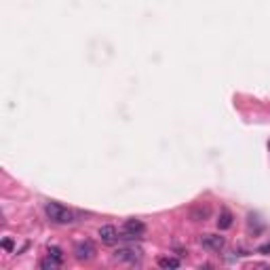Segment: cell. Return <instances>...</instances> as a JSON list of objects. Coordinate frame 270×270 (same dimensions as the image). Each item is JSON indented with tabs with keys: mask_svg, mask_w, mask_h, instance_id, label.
I'll list each match as a JSON object with an SVG mask.
<instances>
[{
	"mask_svg": "<svg viewBox=\"0 0 270 270\" xmlns=\"http://www.w3.org/2000/svg\"><path fill=\"white\" fill-rule=\"evenodd\" d=\"M45 213H47V218L55 224H72L76 222V213L72 209H68L59 203H55V201H49L45 205Z\"/></svg>",
	"mask_w": 270,
	"mask_h": 270,
	"instance_id": "1",
	"label": "cell"
},
{
	"mask_svg": "<svg viewBox=\"0 0 270 270\" xmlns=\"http://www.w3.org/2000/svg\"><path fill=\"white\" fill-rule=\"evenodd\" d=\"M146 234V224L141 222V220H127L123 224V234L121 238H139V236H144Z\"/></svg>",
	"mask_w": 270,
	"mask_h": 270,
	"instance_id": "2",
	"label": "cell"
},
{
	"mask_svg": "<svg viewBox=\"0 0 270 270\" xmlns=\"http://www.w3.org/2000/svg\"><path fill=\"white\" fill-rule=\"evenodd\" d=\"M95 253H97V249H95V245L91 243L89 238H82V241H78V243L74 245V255H76L78 262H89V260H93Z\"/></svg>",
	"mask_w": 270,
	"mask_h": 270,
	"instance_id": "3",
	"label": "cell"
},
{
	"mask_svg": "<svg viewBox=\"0 0 270 270\" xmlns=\"http://www.w3.org/2000/svg\"><path fill=\"white\" fill-rule=\"evenodd\" d=\"M114 258H116L118 262L135 264V262H139V258H141V251L135 249V247H118V249L114 251Z\"/></svg>",
	"mask_w": 270,
	"mask_h": 270,
	"instance_id": "4",
	"label": "cell"
},
{
	"mask_svg": "<svg viewBox=\"0 0 270 270\" xmlns=\"http://www.w3.org/2000/svg\"><path fill=\"white\" fill-rule=\"evenodd\" d=\"M201 245L207 251H222L224 245H226V238L220 236V234H203L201 236Z\"/></svg>",
	"mask_w": 270,
	"mask_h": 270,
	"instance_id": "5",
	"label": "cell"
},
{
	"mask_svg": "<svg viewBox=\"0 0 270 270\" xmlns=\"http://www.w3.org/2000/svg\"><path fill=\"white\" fill-rule=\"evenodd\" d=\"M99 238H102V243H106V245H116L121 234H118V230L114 228V226L106 224V226H102V228H99Z\"/></svg>",
	"mask_w": 270,
	"mask_h": 270,
	"instance_id": "6",
	"label": "cell"
},
{
	"mask_svg": "<svg viewBox=\"0 0 270 270\" xmlns=\"http://www.w3.org/2000/svg\"><path fill=\"white\" fill-rule=\"evenodd\" d=\"M211 216V207L209 205H196L190 209V220L192 222H205Z\"/></svg>",
	"mask_w": 270,
	"mask_h": 270,
	"instance_id": "7",
	"label": "cell"
},
{
	"mask_svg": "<svg viewBox=\"0 0 270 270\" xmlns=\"http://www.w3.org/2000/svg\"><path fill=\"white\" fill-rule=\"evenodd\" d=\"M232 213L228 209H220V216H218V228L220 230H228L232 226Z\"/></svg>",
	"mask_w": 270,
	"mask_h": 270,
	"instance_id": "8",
	"label": "cell"
},
{
	"mask_svg": "<svg viewBox=\"0 0 270 270\" xmlns=\"http://www.w3.org/2000/svg\"><path fill=\"white\" fill-rule=\"evenodd\" d=\"M179 260L177 258H173V255H163V258H159V266L161 268H165V270H169V268H179Z\"/></svg>",
	"mask_w": 270,
	"mask_h": 270,
	"instance_id": "9",
	"label": "cell"
},
{
	"mask_svg": "<svg viewBox=\"0 0 270 270\" xmlns=\"http://www.w3.org/2000/svg\"><path fill=\"white\" fill-rule=\"evenodd\" d=\"M57 266H62V262H57V260H53V258H51V255H49V258H47V260H42V262H40V268H51V270H53V268H57Z\"/></svg>",
	"mask_w": 270,
	"mask_h": 270,
	"instance_id": "10",
	"label": "cell"
},
{
	"mask_svg": "<svg viewBox=\"0 0 270 270\" xmlns=\"http://www.w3.org/2000/svg\"><path fill=\"white\" fill-rule=\"evenodd\" d=\"M49 255L53 260H57V262H64V251L59 247H49Z\"/></svg>",
	"mask_w": 270,
	"mask_h": 270,
	"instance_id": "11",
	"label": "cell"
},
{
	"mask_svg": "<svg viewBox=\"0 0 270 270\" xmlns=\"http://www.w3.org/2000/svg\"><path fill=\"white\" fill-rule=\"evenodd\" d=\"M258 253H262V255H270V243L260 245V247H258Z\"/></svg>",
	"mask_w": 270,
	"mask_h": 270,
	"instance_id": "12",
	"label": "cell"
},
{
	"mask_svg": "<svg viewBox=\"0 0 270 270\" xmlns=\"http://www.w3.org/2000/svg\"><path fill=\"white\" fill-rule=\"evenodd\" d=\"M3 247H5L7 251H11V249H13V241H11V238H5V241H3Z\"/></svg>",
	"mask_w": 270,
	"mask_h": 270,
	"instance_id": "13",
	"label": "cell"
}]
</instances>
